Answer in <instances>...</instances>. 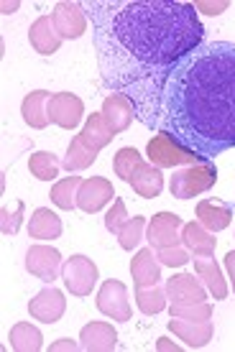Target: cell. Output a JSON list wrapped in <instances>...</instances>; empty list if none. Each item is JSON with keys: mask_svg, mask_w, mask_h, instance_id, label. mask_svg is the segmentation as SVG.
Wrapping results in <instances>:
<instances>
[{"mask_svg": "<svg viewBox=\"0 0 235 352\" xmlns=\"http://www.w3.org/2000/svg\"><path fill=\"white\" fill-rule=\"evenodd\" d=\"M125 222H128V210H125V202H123L121 197H115L113 210L105 214V228H108V232L118 235Z\"/></svg>", "mask_w": 235, "mask_h": 352, "instance_id": "36", "label": "cell"}, {"mask_svg": "<svg viewBox=\"0 0 235 352\" xmlns=\"http://www.w3.org/2000/svg\"><path fill=\"white\" fill-rule=\"evenodd\" d=\"M166 289H159V286H148V289H141L136 286V304L143 314H159L166 309Z\"/></svg>", "mask_w": 235, "mask_h": 352, "instance_id": "30", "label": "cell"}, {"mask_svg": "<svg viewBox=\"0 0 235 352\" xmlns=\"http://www.w3.org/2000/svg\"><path fill=\"white\" fill-rule=\"evenodd\" d=\"M79 135H82L85 146H88V148H92V151H97V153H100V151H103L105 146L115 138V133L110 131V125L105 123V118L100 113L90 115L88 123H85V128H82V133H79Z\"/></svg>", "mask_w": 235, "mask_h": 352, "instance_id": "25", "label": "cell"}, {"mask_svg": "<svg viewBox=\"0 0 235 352\" xmlns=\"http://www.w3.org/2000/svg\"><path fill=\"white\" fill-rule=\"evenodd\" d=\"M61 278L72 296H90L97 283V265L88 256H72L61 265Z\"/></svg>", "mask_w": 235, "mask_h": 352, "instance_id": "4", "label": "cell"}, {"mask_svg": "<svg viewBox=\"0 0 235 352\" xmlns=\"http://www.w3.org/2000/svg\"><path fill=\"white\" fill-rule=\"evenodd\" d=\"M28 168H31V174L39 182H54L59 176L61 164L49 151H36V153H31V159H28Z\"/></svg>", "mask_w": 235, "mask_h": 352, "instance_id": "29", "label": "cell"}, {"mask_svg": "<svg viewBox=\"0 0 235 352\" xmlns=\"http://www.w3.org/2000/svg\"><path fill=\"white\" fill-rule=\"evenodd\" d=\"M169 314L179 319H190V322H207V319L212 317V307H210L207 301L190 304V307H176V304H172V307H169Z\"/></svg>", "mask_w": 235, "mask_h": 352, "instance_id": "33", "label": "cell"}, {"mask_svg": "<svg viewBox=\"0 0 235 352\" xmlns=\"http://www.w3.org/2000/svg\"><path fill=\"white\" fill-rule=\"evenodd\" d=\"M97 309L103 311L108 319H115V322H131L133 311H131V301H128V289L125 283L121 281H105L100 286V294H97Z\"/></svg>", "mask_w": 235, "mask_h": 352, "instance_id": "6", "label": "cell"}, {"mask_svg": "<svg viewBox=\"0 0 235 352\" xmlns=\"http://www.w3.org/2000/svg\"><path fill=\"white\" fill-rule=\"evenodd\" d=\"M194 271L197 276L202 278V283L210 289V294L215 296V299H225L227 296V283L223 278V271H220V265L215 263V258L210 256H194Z\"/></svg>", "mask_w": 235, "mask_h": 352, "instance_id": "23", "label": "cell"}, {"mask_svg": "<svg viewBox=\"0 0 235 352\" xmlns=\"http://www.w3.org/2000/svg\"><path fill=\"white\" fill-rule=\"evenodd\" d=\"M103 87L125 95L136 120L159 133V100L166 77L205 44L194 3L179 0H88Z\"/></svg>", "mask_w": 235, "mask_h": 352, "instance_id": "1", "label": "cell"}, {"mask_svg": "<svg viewBox=\"0 0 235 352\" xmlns=\"http://www.w3.org/2000/svg\"><path fill=\"white\" fill-rule=\"evenodd\" d=\"M156 258L161 265H169V268H182V265L190 263V250L187 248H159Z\"/></svg>", "mask_w": 235, "mask_h": 352, "instance_id": "34", "label": "cell"}, {"mask_svg": "<svg viewBox=\"0 0 235 352\" xmlns=\"http://www.w3.org/2000/svg\"><path fill=\"white\" fill-rule=\"evenodd\" d=\"M54 28L61 38H79L88 31V13L82 10V3H72V0H61L52 10Z\"/></svg>", "mask_w": 235, "mask_h": 352, "instance_id": "8", "label": "cell"}, {"mask_svg": "<svg viewBox=\"0 0 235 352\" xmlns=\"http://www.w3.org/2000/svg\"><path fill=\"white\" fill-rule=\"evenodd\" d=\"M113 197H115L113 184H110L108 179H103V176H92V179H85V182H82V186H79L77 207L82 212L92 214V212L103 210L105 204L110 202Z\"/></svg>", "mask_w": 235, "mask_h": 352, "instance_id": "13", "label": "cell"}, {"mask_svg": "<svg viewBox=\"0 0 235 352\" xmlns=\"http://www.w3.org/2000/svg\"><path fill=\"white\" fill-rule=\"evenodd\" d=\"M8 340H10V347L18 352H39L44 347V337H41V332L31 322H18V324H13Z\"/></svg>", "mask_w": 235, "mask_h": 352, "instance_id": "27", "label": "cell"}, {"mask_svg": "<svg viewBox=\"0 0 235 352\" xmlns=\"http://www.w3.org/2000/svg\"><path fill=\"white\" fill-rule=\"evenodd\" d=\"M82 176H67V179H61L57 184L52 186V202L59 207V210H74L77 207V194H79V186H82Z\"/></svg>", "mask_w": 235, "mask_h": 352, "instance_id": "28", "label": "cell"}, {"mask_svg": "<svg viewBox=\"0 0 235 352\" xmlns=\"http://www.w3.org/2000/svg\"><path fill=\"white\" fill-rule=\"evenodd\" d=\"M131 273H133V283L141 286V289L156 286L161 281V263H159L154 248H141L139 253L133 256Z\"/></svg>", "mask_w": 235, "mask_h": 352, "instance_id": "19", "label": "cell"}, {"mask_svg": "<svg viewBox=\"0 0 235 352\" xmlns=\"http://www.w3.org/2000/svg\"><path fill=\"white\" fill-rule=\"evenodd\" d=\"M146 228H148L146 217H128V222H125L121 228V232H118V243H121L123 250H133V248L139 245L141 240L146 238V235H143Z\"/></svg>", "mask_w": 235, "mask_h": 352, "instance_id": "31", "label": "cell"}, {"mask_svg": "<svg viewBox=\"0 0 235 352\" xmlns=\"http://www.w3.org/2000/svg\"><path fill=\"white\" fill-rule=\"evenodd\" d=\"M227 0H218V3H207V0H194L197 13H207V16H220L223 10H227Z\"/></svg>", "mask_w": 235, "mask_h": 352, "instance_id": "37", "label": "cell"}, {"mask_svg": "<svg viewBox=\"0 0 235 352\" xmlns=\"http://www.w3.org/2000/svg\"><path fill=\"white\" fill-rule=\"evenodd\" d=\"M95 161H97V151L88 148L85 141H82V135H74L70 143V148H67V156L61 161V166L67 168L70 174H77V171L90 168Z\"/></svg>", "mask_w": 235, "mask_h": 352, "instance_id": "26", "label": "cell"}, {"mask_svg": "<svg viewBox=\"0 0 235 352\" xmlns=\"http://www.w3.org/2000/svg\"><path fill=\"white\" fill-rule=\"evenodd\" d=\"M28 235L36 238V240H57L61 235L59 214H54V212L46 210V207H39V210L31 214V222H28Z\"/></svg>", "mask_w": 235, "mask_h": 352, "instance_id": "24", "label": "cell"}, {"mask_svg": "<svg viewBox=\"0 0 235 352\" xmlns=\"http://www.w3.org/2000/svg\"><path fill=\"white\" fill-rule=\"evenodd\" d=\"M218 182V168L212 161H200V164H192V166H182L179 171H174L172 176V197L176 199H192V197H200L207 189H212Z\"/></svg>", "mask_w": 235, "mask_h": 352, "instance_id": "3", "label": "cell"}, {"mask_svg": "<svg viewBox=\"0 0 235 352\" xmlns=\"http://www.w3.org/2000/svg\"><path fill=\"white\" fill-rule=\"evenodd\" d=\"M100 115L105 118V123L110 125V131L118 135V133L128 131L136 118V110H133L131 100L125 95H108L103 102V110Z\"/></svg>", "mask_w": 235, "mask_h": 352, "instance_id": "15", "label": "cell"}, {"mask_svg": "<svg viewBox=\"0 0 235 352\" xmlns=\"http://www.w3.org/2000/svg\"><path fill=\"white\" fill-rule=\"evenodd\" d=\"M128 184H131L133 192L139 194V197H143V199H156L159 194L164 192V174H161V168L154 166V164L141 161L139 166L133 168Z\"/></svg>", "mask_w": 235, "mask_h": 352, "instance_id": "16", "label": "cell"}, {"mask_svg": "<svg viewBox=\"0 0 235 352\" xmlns=\"http://www.w3.org/2000/svg\"><path fill=\"white\" fill-rule=\"evenodd\" d=\"M182 217L174 214V212H159L151 217L148 222V232H146V240L148 245L159 250V248H174L182 243V235H179V230H182Z\"/></svg>", "mask_w": 235, "mask_h": 352, "instance_id": "9", "label": "cell"}, {"mask_svg": "<svg viewBox=\"0 0 235 352\" xmlns=\"http://www.w3.org/2000/svg\"><path fill=\"white\" fill-rule=\"evenodd\" d=\"M61 253L49 245H31L26 253V271L44 283H54L61 276Z\"/></svg>", "mask_w": 235, "mask_h": 352, "instance_id": "7", "label": "cell"}, {"mask_svg": "<svg viewBox=\"0 0 235 352\" xmlns=\"http://www.w3.org/2000/svg\"><path fill=\"white\" fill-rule=\"evenodd\" d=\"M166 299L176 307H190V304H202L207 299V289L192 273H176L166 278Z\"/></svg>", "mask_w": 235, "mask_h": 352, "instance_id": "11", "label": "cell"}, {"mask_svg": "<svg viewBox=\"0 0 235 352\" xmlns=\"http://www.w3.org/2000/svg\"><path fill=\"white\" fill-rule=\"evenodd\" d=\"M46 113H49V120L54 125L72 131V128H77L82 115H85V102L72 92H57V95L49 97Z\"/></svg>", "mask_w": 235, "mask_h": 352, "instance_id": "10", "label": "cell"}, {"mask_svg": "<svg viewBox=\"0 0 235 352\" xmlns=\"http://www.w3.org/2000/svg\"><path fill=\"white\" fill-rule=\"evenodd\" d=\"M64 309H67V299L59 289L54 286H46L36 294V299H31L28 304V314L44 324H57L61 317H64Z\"/></svg>", "mask_w": 235, "mask_h": 352, "instance_id": "12", "label": "cell"}, {"mask_svg": "<svg viewBox=\"0 0 235 352\" xmlns=\"http://www.w3.org/2000/svg\"><path fill=\"white\" fill-rule=\"evenodd\" d=\"M49 97H52V92H46V89H34V92H28V95L23 97L21 115H23L26 125H31L36 131H44L46 125L52 123V120H49V113H46Z\"/></svg>", "mask_w": 235, "mask_h": 352, "instance_id": "21", "label": "cell"}, {"mask_svg": "<svg viewBox=\"0 0 235 352\" xmlns=\"http://www.w3.org/2000/svg\"><path fill=\"white\" fill-rule=\"evenodd\" d=\"M28 41H31V46L36 49V54L52 56V54L59 52V46L64 38L57 34L52 16H41V18H36L34 23H31V28H28Z\"/></svg>", "mask_w": 235, "mask_h": 352, "instance_id": "18", "label": "cell"}, {"mask_svg": "<svg viewBox=\"0 0 235 352\" xmlns=\"http://www.w3.org/2000/svg\"><path fill=\"white\" fill-rule=\"evenodd\" d=\"M156 350H161V352H166V350H179V347H176L174 342H169V340H159L156 342Z\"/></svg>", "mask_w": 235, "mask_h": 352, "instance_id": "40", "label": "cell"}, {"mask_svg": "<svg viewBox=\"0 0 235 352\" xmlns=\"http://www.w3.org/2000/svg\"><path fill=\"white\" fill-rule=\"evenodd\" d=\"M148 161L159 168H176V166H192V164H200L194 153L184 151L182 146H176L166 133H156L146 146Z\"/></svg>", "mask_w": 235, "mask_h": 352, "instance_id": "5", "label": "cell"}, {"mask_svg": "<svg viewBox=\"0 0 235 352\" xmlns=\"http://www.w3.org/2000/svg\"><path fill=\"white\" fill-rule=\"evenodd\" d=\"M182 245L194 256H212L218 248V240L212 238V232L202 228L200 222H187L182 225Z\"/></svg>", "mask_w": 235, "mask_h": 352, "instance_id": "22", "label": "cell"}, {"mask_svg": "<svg viewBox=\"0 0 235 352\" xmlns=\"http://www.w3.org/2000/svg\"><path fill=\"white\" fill-rule=\"evenodd\" d=\"M233 204L220 202V199H202L197 204V222L210 232H220L233 222Z\"/></svg>", "mask_w": 235, "mask_h": 352, "instance_id": "20", "label": "cell"}, {"mask_svg": "<svg viewBox=\"0 0 235 352\" xmlns=\"http://www.w3.org/2000/svg\"><path fill=\"white\" fill-rule=\"evenodd\" d=\"M159 133L197 161L235 148L233 41H205L172 69L159 100Z\"/></svg>", "mask_w": 235, "mask_h": 352, "instance_id": "2", "label": "cell"}, {"mask_svg": "<svg viewBox=\"0 0 235 352\" xmlns=\"http://www.w3.org/2000/svg\"><path fill=\"white\" fill-rule=\"evenodd\" d=\"M141 153L136 148H131V146H125V148L118 151V156H115L113 161V168H115V176H121L123 182H128L133 174V168L141 164Z\"/></svg>", "mask_w": 235, "mask_h": 352, "instance_id": "32", "label": "cell"}, {"mask_svg": "<svg viewBox=\"0 0 235 352\" xmlns=\"http://www.w3.org/2000/svg\"><path fill=\"white\" fill-rule=\"evenodd\" d=\"M79 347H82L79 342H72V340H59V342L52 344V352H74V350H79Z\"/></svg>", "mask_w": 235, "mask_h": 352, "instance_id": "38", "label": "cell"}, {"mask_svg": "<svg viewBox=\"0 0 235 352\" xmlns=\"http://www.w3.org/2000/svg\"><path fill=\"white\" fill-rule=\"evenodd\" d=\"M23 210H26V204L18 199L16 202V212L10 214L8 207H3L0 210V230H3V235H16L18 228H21V220H23Z\"/></svg>", "mask_w": 235, "mask_h": 352, "instance_id": "35", "label": "cell"}, {"mask_svg": "<svg viewBox=\"0 0 235 352\" xmlns=\"http://www.w3.org/2000/svg\"><path fill=\"white\" fill-rule=\"evenodd\" d=\"M169 332H174L179 340H184L187 347L192 350H200L205 344L212 340L215 335V327L212 322H190V319H179V317H172L169 319Z\"/></svg>", "mask_w": 235, "mask_h": 352, "instance_id": "14", "label": "cell"}, {"mask_svg": "<svg viewBox=\"0 0 235 352\" xmlns=\"http://www.w3.org/2000/svg\"><path fill=\"white\" fill-rule=\"evenodd\" d=\"M18 8V3H3V13H6V16H8L10 10H16Z\"/></svg>", "mask_w": 235, "mask_h": 352, "instance_id": "41", "label": "cell"}, {"mask_svg": "<svg viewBox=\"0 0 235 352\" xmlns=\"http://www.w3.org/2000/svg\"><path fill=\"white\" fill-rule=\"evenodd\" d=\"M225 268H227V276H230V286L235 291V250H230L225 256Z\"/></svg>", "mask_w": 235, "mask_h": 352, "instance_id": "39", "label": "cell"}, {"mask_svg": "<svg viewBox=\"0 0 235 352\" xmlns=\"http://www.w3.org/2000/svg\"><path fill=\"white\" fill-rule=\"evenodd\" d=\"M79 344L88 352H110L118 344V332L108 322H90L79 332Z\"/></svg>", "mask_w": 235, "mask_h": 352, "instance_id": "17", "label": "cell"}]
</instances>
